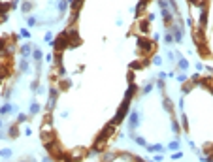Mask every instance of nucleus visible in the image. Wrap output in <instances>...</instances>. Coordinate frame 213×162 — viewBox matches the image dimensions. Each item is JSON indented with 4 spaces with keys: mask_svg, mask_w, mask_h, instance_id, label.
I'll use <instances>...</instances> for the list:
<instances>
[{
    "mask_svg": "<svg viewBox=\"0 0 213 162\" xmlns=\"http://www.w3.org/2000/svg\"><path fill=\"white\" fill-rule=\"evenodd\" d=\"M138 92V87H136V83H130V87L127 89V92H125V98H128V100H132L134 98V94Z\"/></svg>",
    "mask_w": 213,
    "mask_h": 162,
    "instance_id": "nucleus-9",
    "label": "nucleus"
},
{
    "mask_svg": "<svg viewBox=\"0 0 213 162\" xmlns=\"http://www.w3.org/2000/svg\"><path fill=\"white\" fill-rule=\"evenodd\" d=\"M179 121H181V124H183V130H189V119H187V115L181 111V115H179Z\"/></svg>",
    "mask_w": 213,
    "mask_h": 162,
    "instance_id": "nucleus-17",
    "label": "nucleus"
},
{
    "mask_svg": "<svg viewBox=\"0 0 213 162\" xmlns=\"http://www.w3.org/2000/svg\"><path fill=\"white\" fill-rule=\"evenodd\" d=\"M162 160H164L162 153H156V157H155V162H162Z\"/></svg>",
    "mask_w": 213,
    "mask_h": 162,
    "instance_id": "nucleus-36",
    "label": "nucleus"
},
{
    "mask_svg": "<svg viewBox=\"0 0 213 162\" xmlns=\"http://www.w3.org/2000/svg\"><path fill=\"white\" fill-rule=\"evenodd\" d=\"M12 110H13V106H12V104H6V106L0 107V115H8V113H12Z\"/></svg>",
    "mask_w": 213,
    "mask_h": 162,
    "instance_id": "nucleus-18",
    "label": "nucleus"
},
{
    "mask_svg": "<svg viewBox=\"0 0 213 162\" xmlns=\"http://www.w3.org/2000/svg\"><path fill=\"white\" fill-rule=\"evenodd\" d=\"M4 126V123H2V119H0V128H2Z\"/></svg>",
    "mask_w": 213,
    "mask_h": 162,
    "instance_id": "nucleus-41",
    "label": "nucleus"
},
{
    "mask_svg": "<svg viewBox=\"0 0 213 162\" xmlns=\"http://www.w3.org/2000/svg\"><path fill=\"white\" fill-rule=\"evenodd\" d=\"M181 157H183V153H181V151H175V153L172 155V160H179Z\"/></svg>",
    "mask_w": 213,
    "mask_h": 162,
    "instance_id": "nucleus-33",
    "label": "nucleus"
},
{
    "mask_svg": "<svg viewBox=\"0 0 213 162\" xmlns=\"http://www.w3.org/2000/svg\"><path fill=\"white\" fill-rule=\"evenodd\" d=\"M32 57H34V60H36V62H42V59H43L42 51H40L38 47H34V51H32Z\"/></svg>",
    "mask_w": 213,
    "mask_h": 162,
    "instance_id": "nucleus-19",
    "label": "nucleus"
},
{
    "mask_svg": "<svg viewBox=\"0 0 213 162\" xmlns=\"http://www.w3.org/2000/svg\"><path fill=\"white\" fill-rule=\"evenodd\" d=\"M19 136V126L17 124H13V126H9V130H8V138H12V139H15Z\"/></svg>",
    "mask_w": 213,
    "mask_h": 162,
    "instance_id": "nucleus-12",
    "label": "nucleus"
},
{
    "mask_svg": "<svg viewBox=\"0 0 213 162\" xmlns=\"http://www.w3.org/2000/svg\"><path fill=\"white\" fill-rule=\"evenodd\" d=\"M42 162H53V160H51V157H43V160H42Z\"/></svg>",
    "mask_w": 213,
    "mask_h": 162,
    "instance_id": "nucleus-40",
    "label": "nucleus"
},
{
    "mask_svg": "<svg viewBox=\"0 0 213 162\" xmlns=\"http://www.w3.org/2000/svg\"><path fill=\"white\" fill-rule=\"evenodd\" d=\"M2 138H4V132H0V139H2Z\"/></svg>",
    "mask_w": 213,
    "mask_h": 162,
    "instance_id": "nucleus-42",
    "label": "nucleus"
},
{
    "mask_svg": "<svg viewBox=\"0 0 213 162\" xmlns=\"http://www.w3.org/2000/svg\"><path fill=\"white\" fill-rule=\"evenodd\" d=\"M140 30H141V32H147V30H149V21H147V19L140 21Z\"/></svg>",
    "mask_w": 213,
    "mask_h": 162,
    "instance_id": "nucleus-21",
    "label": "nucleus"
},
{
    "mask_svg": "<svg viewBox=\"0 0 213 162\" xmlns=\"http://www.w3.org/2000/svg\"><path fill=\"white\" fill-rule=\"evenodd\" d=\"M113 158H115L113 153H104L102 155V162H113Z\"/></svg>",
    "mask_w": 213,
    "mask_h": 162,
    "instance_id": "nucleus-22",
    "label": "nucleus"
},
{
    "mask_svg": "<svg viewBox=\"0 0 213 162\" xmlns=\"http://www.w3.org/2000/svg\"><path fill=\"white\" fill-rule=\"evenodd\" d=\"M0 85H2V81H0Z\"/></svg>",
    "mask_w": 213,
    "mask_h": 162,
    "instance_id": "nucleus-44",
    "label": "nucleus"
},
{
    "mask_svg": "<svg viewBox=\"0 0 213 162\" xmlns=\"http://www.w3.org/2000/svg\"><path fill=\"white\" fill-rule=\"evenodd\" d=\"M32 8H34V4H32L30 0H25V2H23V6H21L23 13H30V12H32Z\"/></svg>",
    "mask_w": 213,
    "mask_h": 162,
    "instance_id": "nucleus-13",
    "label": "nucleus"
},
{
    "mask_svg": "<svg viewBox=\"0 0 213 162\" xmlns=\"http://www.w3.org/2000/svg\"><path fill=\"white\" fill-rule=\"evenodd\" d=\"M134 139H136V143H138V145H141V147H145V145H147V143H145V139H143L141 136H138V138H134Z\"/></svg>",
    "mask_w": 213,
    "mask_h": 162,
    "instance_id": "nucleus-31",
    "label": "nucleus"
},
{
    "mask_svg": "<svg viewBox=\"0 0 213 162\" xmlns=\"http://www.w3.org/2000/svg\"><path fill=\"white\" fill-rule=\"evenodd\" d=\"M27 25H28V27H36V25H38V19H36V17H28V19H27Z\"/></svg>",
    "mask_w": 213,
    "mask_h": 162,
    "instance_id": "nucleus-27",
    "label": "nucleus"
},
{
    "mask_svg": "<svg viewBox=\"0 0 213 162\" xmlns=\"http://www.w3.org/2000/svg\"><path fill=\"white\" fill-rule=\"evenodd\" d=\"M27 70H28V60L23 57V59L19 60V72H27Z\"/></svg>",
    "mask_w": 213,
    "mask_h": 162,
    "instance_id": "nucleus-16",
    "label": "nucleus"
},
{
    "mask_svg": "<svg viewBox=\"0 0 213 162\" xmlns=\"http://www.w3.org/2000/svg\"><path fill=\"white\" fill-rule=\"evenodd\" d=\"M153 62H155V64H160V62H162V59H160V57H155V59H153Z\"/></svg>",
    "mask_w": 213,
    "mask_h": 162,
    "instance_id": "nucleus-38",
    "label": "nucleus"
},
{
    "mask_svg": "<svg viewBox=\"0 0 213 162\" xmlns=\"http://www.w3.org/2000/svg\"><path fill=\"white\" fill-rule=\"evenodd\" d=\"M21 162H28V160H21Z\"/></svg>",
    "mask_w": 213,
    "mask_h": 162,
    "instance_id": "nucleus-43",
    "label": "nucleus"
},
{
    "mask_svg": "<svg viewBox=\"0 0 213 162\" xmlns=\"http://www.w3.org/2000/svg\"><path fill=\"white\" fill-rule=\"evenodd\" d=\"M57 100H59V89H57V87H51V89H49V102H47V106H46L47 113L53 111V107H55V104H57Z\"/></svg>",
    "mask_w": 213,
    "mask_h": 162,
    "instance_id": "nucleus-5",
    "label": "nucleus"
},
{
    "mask_svg": "<svg viewBox=\"0 0 213 162\" xmlns=\"http://www.w3.org/2000/svg\"><path fill=\"white\" fill-rule=\"evenodd\" d=\"M145 149H147V151H151V153H162V151H164V147H162L160 143H155V145H145Z\"/></svg>",
    "mask_w": 213,
    "mask_h": 162,
    "instance_id": "nucleus-11",
    "label": "nucleus"
},
{
    "mask_svg": "<svg viewBox=\"0 0 213 162\" xmlns=\"http://www.w3.org/2000/svg\"><path fill=\"white\" fill-rule=\"evenodd\" d=\"M43 40H46V41H49V44H53V34H51V32H47V34L43 36Z\"/></svg>",
    "mask_w": 213,
    "mask_h": 162,
    "instance_id": "nucleus-34",
    "label": "nucleus"
},
{
    "mask_svg": "<svg viewBox=\"0 0 213 162\" xmlns=\"http://www.w3.org/2000/svg\"><path fill=\"white\" fill-rule=\"evenodd\" d=\"M70 44H68V36H66V32H61V34L57 36V40L53 41V47H55V51L57 53H62V49L64 47H68Z\"/></svg>",
    "mask_w": 213,
    "mask_h": 162,
    "instance_id": "nucleus-4",
    "label": "nucleus"
},
{
    "mask_svg": "<svg viewBox=\"0 0 213 162\" xmlns=\"http://www.w3.org/2000/svg\"><path fill=\"white\" fill-rule=\"evenodd\" d=\"M136 45H138V51L141 53V55H151L153 53V41L143 38V36H138L136 38Z\"/></svg>",
    "mask_w": 213,
    "mask_h": 162,
    "instance_id": "nucleus-3",
    "label": "nucleus"
},
{
    "mask_svg": "<svg viewBox=\"0 0 213 162\" xmlns=\"http://www.w3.org/2000/svg\"><path fill=\"white\" fill-rule=\"evenodd\" d=\"M177 68H179V70H187V68H189V60L183 59V57H179V60H177Z\"/></svg>",
    "mask_w": 213,
    "mask_h": 162,
    "instance_id": "nucleus-14",
    "label": "nucleus"
},
{
    "mask_svg": "<svg viewBox=\"0 0 213 162\" xmlns=\"http://www.w3.org/2000/svg\"><path fill=\"white\" fill-rule=\"evenodd\" d=\"M66 8H68V0H61L59 2V12H66Z\"/></svg>",
    "mask_w": 213,
    "mask_h": 162,
    "instance_id": "nucleus-26",
    "label": "nucleus"
},
{
    "mask_svg": "<svg viewBox=\"0 0 213 162\" xmlns=\"http://www.w3.org/2000/svg\"><path fill=\"white\" fill-rule=\"evenodd\" d=\"M19 34H21V36H23V38H28V36H30L27 28H23V30H21V32H19Z\"/></svg>",
    "mask_w": 213,
    "mask_h": 162,
    "instance_id": "nucleus-37",
    "label": "nucleus"
},
{
    "mask_svg": "<svg viewBox=\"0 0 213 162\" xmlns=\"http://www.w3.org/2000/svg\"><path fill=\"white\" fill-rule=\"evenodd\" d=\"M138 123H140V115H138L136 111H132V113H130V121H128V128H130V134H132V136H134V130H136Z\"/></svg>",
    "mask_w": 213,
    "mask_h": 162,
    "instance_id": "nucleus-8",
    "label": "nucleus"
},
{
    "mask_svg": "<svg viewBox=\"0 0 213 162\" xmlns=\"http://www.w3.org/2000/svg\"><path fill=\"white\" fill-rule=\"evenodd\" d=\"M172 132H174V134H179V132H181V126H179V123L175 121L174 117H172Z\"/></svg>",
    "mask_w": 213,
    "mask_h": 162,
    "instance_id": "nucleus-20",
    "label": "nucleus"
},
{
    "mask_svg": "<svg viewBox=\"0 0 213 162\" xmlns=\"http://www.w3.org/2000/svg\"><path fill=\"white\" fill-rule=\"evenodd\" d=\"M27 119H28V117H27L25 113H21V115H17V124H23V123H27Z\"/></svg>",
    "mask_w": 213,
    "mask_h": 162,
    "instance_id": "nucleus-28",
    "label": "nucleus"
},
{
    "mask_svg": "<svg viewBox=\"0 0 213 162\" xmlns=\"http://www.w3.org/2000/svg\"><path fill=\"white\" fill-rule=\"evenodd\" d=\"M113 128H115V126L109 123L108 126H104L102 130H100V134H98V136H96V139H94V147H93L94 151H102V149L106 147L108 139L111 138V134H113Z\"/></svg>",
    "mask_w": 213,
    "mask_h": 162,
    "instance_id": "nucleus-1",
    "label": "nucleus"
},
{
    "mask_svg": "<svg viewBox=\"0 0 213 162\" xmlns=\"http://www.w3.org/2000/svg\"><path fill=\"white\" fill-rule=\"evenodd\" d=\"M168 149L170 151H179V142H172L170 145H168Z\"/></svg>",
    "mask_w": 213,
    "mask_h": 162,
    "instance_id": "nucleus-29",
    "label": "nucleus"
},
{
    "mask_svg": "<svg viewBox=\"0 0 213 162\" xmlns=\"http://www.w3.org/2000/svg\"><path fill=\"white\" fill-rule=\"evenodd\" d=\"M177 81H179V83L183 85V83L187 81V75H185V74H183V75H177Z\"/></svg>",
    "mask_w": 213,
    "mask_h": 162,
    "instance_id": "nucleus-35",
    "label": "nucleus"
},
{
    "mask_svg": "<svg viewBox=\"0 0 213 162\" xmlns=\"http://www.w3.org/2000/svg\"><path fill=\"white\" fill-rule=\"evenodd\" d=\"M19 53H21V57H28L30 55V45L28 44H25V45H21V49H19Z\"/></svg>",
    "mask_w": 213,
    "mask_h": 162,
    "instance_id": "nucleus-15",
    "label": "nucleus"
},
{
    "mask_svg": "<svg viewBox=\"0 0 213 162\" xmlns=\"http://www.w3.org/2000/svg\"><path fill=\"white\" fill-rule=\"evenodd\" d=\"M66 36H68V44L70 45H75V44H79V32H77V28L75 27H72V28H68L66 30Z\"/></svg>",
    "mask_w": 213,
    "mask_h": 162,
    "instance_id": "nucleus-6",
    "label": "nucleus"
},
{
    "mask_svg": "<svg viewBox=\"0 0 213 162\" xmlns=\"http://www.w3.org/2000/svg\"><path fill=\"white\" fill-rule=\"evenodd\" d=\"M38 111H40V104H38V102H34V104L30 106V115H36Z\"/></svg>",
    "mask_w": 213,
    "mask_h": 162,
    "instance_id": "nucleus-25",
    "label": "nucleus"
},
{
    "mask_svg": "<svg viewBox=\"0 0 213 162\" xmlns=\"http://www.w3.org/2000/svg\"><path fill=\"white\" fill-rule=\"evenodd\" d=\"M207 17H209V8L207 6H200V17H198V27L204 28L207 25Z\"/></svg>",
    "mask_w": 213,
    "mask_h": 162,
    "instance_id": "nucleus-7",
    "label": "nucleus"
},
{
    "mask_svg": "<svg viewBox=\"0 0 213 162\" xmlns=\"http://www.w3.org/2000/svg\"><path fill=\"white\" fill-rule=\"evenodd\" d=\"M151 91H153V83H147V85L143 87V94H147V92H151Z\"/></svg>",
    "mask_w": 213,
    "mask_h": 162,
    "instance_id": "nucleus-32",
    "label": "nucleus"
},
{
    "mask_svg": "<svg viewBox=\"0 0 213 162\" xmlns=\"http://www.w3.org/2000/svg\"><path fill=\"white\" fill-rule=\"evenodd\" d=\"M70 87V81L68 79H61V83H59V89H62V91H66Z\"/></svg>",
    "mask_w": 213,
    "mask_h": 162,
    "instance_id": "nucleus-24",
    "label": "nucleus"
},
{
    "mask_svg": "<svg viewBox=\"0 0 213 162\" xmlns=\"http://www.w3.org/2000/svg\"><path fill=\"white\" fill-rule=\"evenodd\" d=\"M164 41H166V44H172V41H174V34H172V30H168L166 34H164Z\"/></svg>",
    "mask_w": 213,
    "mask_h": 162,
    "instance_id": "nucleus-23",
    "label": "nucleus"
},
{
    "mask_svg": "<svg viewBox=\"0 0 213 162\" xmlns=\"http://www.w3.org/2000/svg\"><path fill=\"white\" fill-rule=\"evenodd\" d=\"M46 62H53V55H47L46 57Z\"/></svg>",
    "mask_w": 213,
    "mask_h": 162,
    "instance_id": "nucleus-39",
    "label": "nucleus"
},
{
    "mask_svg": "<svg viewBox=\"0 0 213 162\" xmlns=\"http://www.w3.org/2000/svg\"><path fill=\"white\" fill-rule=\"evenodd\" d=\"M128 107H130V100L128 98H125V102H123L121 106H119V110H117V113H115V117L111 119V124H121L123 121L127 119V115H128Z\"/></svg>",
    "mask_w": 213,
    "mask_h": 162,
    "instance_id": "nucleus-2",
    "label": "nucleus"
},
{
    "mask_svg": "<svg viewBox=\"0 0 213 162\" xmlns=\"http://www.w3.org/2000/svg\"><path fill=\"white\" fill-rule=\"evenodd\" d=\"M162 106H164V110L168 111V113H174V104H172V100L170 98H166V96H164V100H162Z\"/></svg>",
    "mask_w": 213,
    "mask_h": 162,
    "instance_id": "nucleus-10",
    "label": "nucleus"
},
{
    "mask_svg": "<svg viewBox=\"0 0 213 162\" xmlns=\"http://www.w3.org/2000/svg\"><path fill=\"white\" fill-rule=\"evenodd\" d=\"M12 157V149H2V158H9Z\"/></svg>",
    "mask_w": 213,
    "mask_h": 162,
    "instance_id": "nucleus-30",
    "label": "nucleus"
}]
</instances>
